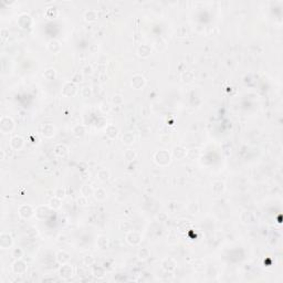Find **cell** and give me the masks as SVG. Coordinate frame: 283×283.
Wrapping results in <instances>:
<instances>
[{
	"label": "cell",
	"mask_w": 283,
	"mask_h": 283,
	"mask_svg": "<svg viewBox=\"0 0 283 283\" xmlns=\"http://www.w3.org/2000/svg\"><path fill=\"white\" fill-rule=\"evenodd\" d=\"M136 156V154H135V151H133L132 149H127L125 151V157L127 160H133L134 158Z\"/></svg>",
	"instance_id": "11"
},
{
	"label": "cell",
	"mask_w": 283,
	"mask_h": 283,
	"mask_svg": "<svg viewBox=\"0 0 283 283\" xmlns=\"http://www.w3.org/2000/svg\"><path fill=\"white\" fill-rule=\"evenodd\" d=\"M182 151H185V149L182 148V147H176L175 148V151H174V155H175V157L177 158V159H182V156L180 155V153Z\"/></svg>",
	"instance_id": "12"
},
{
	"label": "cell",
	"mask_w": 283,
	"mask_h": 283,
	"mask_svg": "<svg viewBox=\"0 0 283 283\" xmlns=\"http://www.w3.org/2000/svg\"><path fill=\"white\" fill-rule=\"evenodd\" d=\"M97 176H99V178L101 180H106L107 178H108V171H106V170H101V171H99Z\"/></svg>",
	"instance_id": "13"
},
{
	"label": "cell",
	"mask_w": 283,
	"mask_h": 283,
	"mask_svg": "<svg viewBox=\"0 0 283 283\" xmlns=\"http://www.w3.org/2000/svg\"><path fill=\"white\" fill-rule=\"evenodd\" d=\"M155 156H156V157H160V160H158V162H157L159 165H167V164H169L170 155L167 153V151H157V153L155 154Z\"/></svg>",
	"instance_id": "1"
},
{
	"label": "cell",
	"mask_w": 283,
	"mask_h": 283,
	"mask_svg": "<svg viewBox=\"0 0 283 283\" xmlns=\"http://www.w3.org/2000/svg\"><path fill=\"white\" fill-rule=\"evenodd\" d=\"M144 83H145V80L142 75H135L134 77H133L132 85L135 88H137V90L140 88H143V86H144Z\"/></svg>",
	"instance_id": "2"
},
{
	"label": "cell",
	"mask_w": 283,
	"mask_h": 283,
	"mask_svg": "<svg viewBox=\"0 0 283 283\" xmlns=\"http://www.w3.org/2000/svg\"><path fill=\"white\" fill-rule=\"evenodd\" d=\"M43 134L48 137H51L53 134H54V128L51 125H45L43 128Z\"/></svg>",
	"instance_id": "6"
},
{
	"label": "cell",
	"mask_w": 283,
	"mask_h": 283,
	"mask_svg": "<svg viewBox=\"0 0 283 283\" xmlns=\"http://www.w3.org/2000/svg\"><path fill=\"white\" fill-rule=\"evenodd\" d=\"M85 19L88 20V21H94L96 19V13L95 11H88V12L85 13Z\"/></svg>",
	"instance_id": "10"
},
{
	"label": "cell",
	"mask_w": 283,
	"mask_h": 283,
	"mask_svg": "<svg viewBox=\"0 0 283 283\" xmlns=\"http://www.w3.org/2000/svg\"><path fill=\"white\" fill-rule=\"evenodd\" d=\"M105 197H106V194H105V191H104L103 189H97V190L95 191V198H96V199L103 200V199H105Z\"/></svg>",
	"instance_id": "8"
},
{
	"label": "cell",
	"mask_w": 283,
	"mask_h": 283,
	"mask_svg": "<svg viewBox=\"0 0 283 283\" xmlns=\"http://www.w3.org/2000/svg\"><path fill=\"white\" fill-rule=\"evenodd\" d=\"M23 145V139L21 138L20 136H17V137H13L12 140H11V146H12L14 149H20Z\"/></svg>",
	"instance_id": "4"
},
{
	"label": "cell",
	"mask_w": 283,
	"mask_h": 283,
	"mask_svg": "<svg viewBox=\"0 0 283 283\" xmlns=\"http://www.w3.org/2000/svg\"><path fill=\"white\" fill-rule=\"evenodd\" d=\"M138 257L140 260H146V259L149 257V251L147 250V249H142V250H139L138 252Z\"/></svg>",
	"instance_id": "9"
},
{
	"label": "cell",
	"mask_w": 283,
	"mask_h": 283,
	"mask_svg": "<svg viewBox=\"0 0 283 283\" xmlns=\"http://www.w3.org/2000/svg\"><path fill=\"white\" fill-rule=\"evenodd\" d=\"M106 135L110 138H115L117 136V128L113 125H108L106 128Z\"/></svg>",
	"instance_id": "5"
},
{
	"label": "cell",
	"mask_w": 283,
	"mask_h": 283,
	"mask_svg": "<svg viewBox=\"0 0 283 283\" xmlns=\"http://www.w3.org/2000/svg\"><path fill=\"white\" fill-rule=\"evenodd\" d=\"M134 135L131 134V133H126L125 135L123 136V142L125 143V144H132L134 143Z\"/></svg>",
	"instance_id": "7"
},
{
	"label": "cell",
	"mask_w": 283,
	"mask_h": 283,
	"mask_svg": "<svg viewBox=\"0 0 283 283\" xmlns=\"http://www.w3.org/2000/svg\"><path fill=\"white\" fill-rule=\"evenodd\" d=\"M60 275L63 278H69L72 275V268L70 265H62L60 269Z\"/></svg>",
	"instance_id": "3"
}]
</instances>
